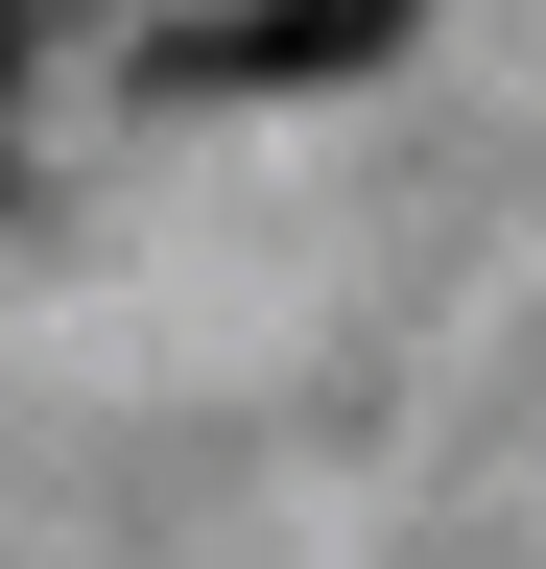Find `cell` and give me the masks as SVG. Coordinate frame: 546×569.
Returning a JSON list of instances; mask_svg holds the SVG:
<instances>
[{"label": "cell", "mask_w": 546, "mask_h": 569, "mask_svg": "<svg viewBox=\"0 0 546 569\" xmlns=\"http://www.w3.org/2000/svg\"><path fill=\"white\" fill-rule=\"evenodd\" d=\"M0 71H24V0H0Z\"/></svg>", "instance_id": "obj_2"}, {"label": "cell", "mask_w": 546, "mask_h": 569, "mask_svg": "<svg viewBox=\"0 0 546 569\" xmlns=\"http://www.w3.org/2000/svg\"><path fill=\"white\" fill-rule=\"evenodd\" d=\"M428 0H238V24H167L190 96H332V71H380Z\"/></svg>", "instance_id": "obj_1"}]
</instances>
